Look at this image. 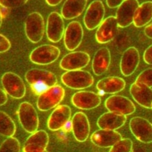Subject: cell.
I'll list each match as a JSON object with an SVG mask.
<instances>
[{
	"instance_id": "d6a6232c",
	"label": "cell",
	"mask_w": 152,
	"mask_h": 152,
	"mask_svg": "<svg viewBox=\"0 0 152 152\" xmlns=\"http://www.w3.org/2000/svg\"><path fill=\"white\" fill-rule=\"evenodd\" d=\"M11 48V43L5 36L0 34V53L8 51Z\"/></svg>"
},
{
	"instance_id": "e575fe53",
	"label": "cell",
	"mask_w": 152,
	"mask_h": 152,
	"mask_svg": "<svg viewBox=\"0 0 152 152\" xmlns=\"http://www.w3.org/2000/svg\"><path fill=\"white\" fill-rule=\"evenodd\" d=\"M125 0H106V4L109 8H117L124 2Z\"/></svg>"
},
{
	"instance_id": "6da1fadb",
	"label": "cell",
	"mask_w": 152,
	"mask_h": 152,
	"mask_svg": "<svg viewBox=\"0 0 152 152\" xmlns=\"http://www.w3.org/2000/svg\"><path fill=\"white\" fill-rule=\"evenodd\" d=\"M25 77L26 82L30 85L32 91L39 95L58 83L54 73L44 69H30L26 72Z\"/></svg>"
},
{
	"instance_id": "5bb4252c",
	"label": "cell",
	"mask_w": 152,
	"mask_h": 152,
	"mask_svg": "<svg viewBox=\"0 0 152 152\" xmlns=\"http://www.w3.org/2000/svg\"><path fill=\"white\" fill-rule=\"evenodd\" d=\"M101 102L100 96L91 91H79L71 97L72 104L80 110H92L99 106Z\"/></svg>"
},
{
	"instance_id": "7402d4cb",
	"label": "cell",
	"mask_w": 152,
	"mask_h": 152,
	"mask_svg": "<svg viewBox=\"0 0 152 152\" xmlns=\"http://www.w3.org/2000/svg\"><path fill=\"white\" fill-rule=\"evenodd\" d=\"M129 91L132 97L140 106L145 108L151 109L152 89L151 87L135 82L131 85Z\"/></svg>"
},
{
	"instance_id": "83f0119b",
	"label": "cell",
	"mask_w": 152,
	"mask_h": 152,
	"mask_svg": "<svg viewBox=\"0 0 152 152\" xmlns=\"http://www.w3.org/2000/svg\"><path fill=\"white\" fill-rule=\"evenodd\" d=\"M16 125L8 114L0 110V134L10 137L16 132Z\"/></svg>"
},
{
	"instance_id": "d4e9b609",
	"label": "cell",
	"mask_w": 152,
	"mask_h": 152,
	"mask_svg": "<svg viewBox=\"0 0 152 152\" xmlns=\"http://www.w3.org/2000/svg\"><path fill=\"white\" fill-rule=\"evenodd\" d=\"M111 61L110 51L107 48L99 49L94 56L92 69L96 75H102L106 72Z\"/></svg>"
},
{
	"instance_id": "277c9868",
	"label": "cell",
	"mask_w": 152,
	"mask_h": 152,
	"mask_svg": "<svg viewBox=\"0 0 152 152\" xmlns=\"http://www.w3.org/2000/svg\"><path fill=\"white\" fill-rule=\"evenodd\" d=\"M17 114L20 124L26 132L32 134L38 130L39 126V116L34 107L30 103H21Z\"/></svg>"
},
{
	"instance_id": "ba28073f",
	"label": "cell",
	"mask_w": 152,
	"mask_h": 152,
	"mask_svg": "<svg viewBox=\"0 0 152 152\" xmlns=\"http://www.w3.org/2000/svg\"><path fill=\"white\" fill-rule=\"evenodd\" d=\"M129 129L134 136L145 144L152 142V124L148 120L140 117L131 118Z\"/></svg>"
},
{
	"instance_id": "8fae6325",
	"label": "cell",
	"mask_w": 152,
	"mask_h": 152,
	"mask_svg": "<svg viewBox=\"0 0 152 152\" xmlns=\"http://www.w3.org/2000/svg\"><path fill=\"white\" fill-rule=\"evenodd\" d=\"M84 30L79 21H73L68 24L64 33V43L69 51H74L82 43Z\"/></svg>"
},
{
	"instance_id": "9c48e42d",
	"label": "cell",
	"mask_w": 152,
	"mask_h": 152,
	"mask_svg": "<svg viewBox=\"0 0 152 152\" xmlns=\"http://www.w3.org/2000/svg\"><path fill=\"white\" fill-rule=\"evenodd\" d=\"M105 7L101 0H95L91 2L87 8L84 17V23L89 30L97 28L104 20Z\"/></svg>"
},
{
	"instance_id": "8d00e7d4",
	"label": "cell",
	"mask_w": 152,
	"mask_h": 152,
	"mask_svg": "<svg viewBox=\"0 0 152 152\" xmlns=\"http://www.w3.org/2000/svg\"><path fill=\"white\" fill-rule=\"evenodd\" d=\"M144 32L147 38L152 39V23L145 27Z\"/></svg>"
},
{
	"instance_id": "ffe728a7",
	"label": "cell",
	"mask_w": 152,
	"mask_h": 152,
	"mask_svg": "<svg viewBox=\"0 0 152 152\" xmlns=\"http://www.w3.org/2000/svg\"><path fill=\"white\" fill-rule=\"evenodd\" d=\"M49 135L45 130H37L27 139L23 145L24 152H45L49 144Z\"/></svg>"
},
{
	"instance_id": "f35d334b",
	"label": "cell",
	"mask_w": 152,
	"mask_h": 152,
	"mask_svg": "<svg viewBox=\"0 0 152 152\" xmlns=\"http://www.w3.org/2000/svg\"><path fill=\"white\" fill-rule=\"evenodd\" d=\"M47 4L50 6H56L61 2L62 0H45Z\"/></svg>"
},
{
	"instance_id": "ac0fdd59",
	"label": "cell",
	"mask_w": 152,
	"mask_h": 152,
	"mask_svg": "<svg viewBox=\"0 0 152 152\" xmlns=\"http://www.w3.org/2000/svg\"><path fill=\"white\" fill-rule=\"evenodd\" d=\"M72 132L78 142L86 141L90 134V124L87 116L82 112L76 113L72 118Z\"/></svg>"
},
{
	"instance_id": "484cf974",
	"label": "cell",
	"mask_w": 152,
	"mask_h": 152,
	"mask_svg": "<svg viewBox=\"0 0 152 152\" xmlns=\"http://www.w3.org/2000/svg\"><path fill=\"white\" fill-rule=\"evenodd\" d=\"M88 0H66L61 9L62 17L66 20L80 17L87 6Z\"/></svg>"
},
{
	"instance_id": "cb8c5ba5",
	"label": "cell",
	"mask_w": 152,
	"mask_h": 152,
	"mask_svg": "<svg viewBox=\"0 0 152 152\" xmlns=\"http://www.w3.org/2000/svg\"><path fill=\"white\" fill-rule=\"evenodd\" d=\"M126 121V115L109 111L100 116L97 120V124L100 129L116 130L124 126Z\"/></svg>"
},
{
	"instance_id": "44dd1931",
	"label": "cell",
	"mask_w": 152,
	"mask_h": 152,
	"mask_svg": "<svg viewBox=\"0 0 152 152\" xmlns=\"http://www.w3.org/2000/svg\"><path fill=\"white\" fill-rule=\"evenodd\" d=\"M71 108L66 105L57 106L51 114L48 121V129L51 131H58L61 129L66 122L71 119Z\"/></svg>"
},
{
	"instance_id": "30bf717a",
	"label": "cell",
	"mask_w": 152,
	"mask_h": 152,
	"mask_svg": "<svg viewBox=\"0 0 152 152\" xmlns=\"http://www.w3.org/2000/svg\"><path fill=\"white\" fill-rule=\"evenodd\" d=\"M91 57L85 51H73L66 54L60 60V66L64 71L82 69L88 65Z\"/></svg>"
},
{
	"instance_id": "4316f807",
	"label": "cell",
	"mask_w": 152,
	"mask_h": 152,
	"mask_svg": "<svg viewBox=\"0 0 152 152\" xmlns=\"http://www.w3.org/2000/svg\"><path fill=\"white\" fill-rule=\"evenodd\" d=\"M152 20V1H145L136 9L133 23L140 28L147 26Z\"/></svg>"
},
{
	"instance_id": "d6986e66",
	"label": "cell",
	"mask_w": 152,
	"mask_h": 152,
	"mask_svg": "<svg viewBox=\"0 0 152 152\" xmlns=\"http://www.w3.org/2000/svg\"><path fill=\"white\" fill-rule=\"evenodd\" d=\"M140 62V54L137 49L131 47L124 51L120 62V69L123 75L128 77L132 75Z\"/></svg>"
},
{
	"instance_id": "60d3db41",
	"label": "cell",
	"mask_w": 152,
	"mask_h": 152,
	"mask_svg": "<svg viewBox=\"0 0 152 152\" xmlns=\"http://www.w3.org/2000/svg\"><path fill=\"white\" fill-rule=\"evenodd\" d=\"M151 109H152V104H151Z\"/></svg>"
},
{
	"instance_id": "603a6c76",
	"label": "cell",
	"mask_w": 152,
	"mask_h": 152,
	"mask_svg": "<svg viewBox=\"0 0 152 152\" xmlns=\"http://www.w3.org/2000/svg\"><path fill=\"white\" fill-rule=\"evenodd\" d=\"M126 81L121 77H107L100 80L97 82L96 87L99 91L98 95L104 94H116L121 92L126 88Z\"/></svg>"
},
{
	"instance_id": "4fadbf2b",
	"label": "cell",
	"mask_w": 152,
	"mask_h": 152,
	"mask_svg": "<svg viewBox=\"0 0 152 152\" xmlns=\"http://www.w3.org/2000/svg\"><path fill=\"white\" fill-rule=\"evenodd\" d=\"M105 106L107 110L122 114L126 116L130 115L136 110L134 103L127 97L121 95H112L105 101Z\"/></svg>"
},
{
	"instance_id": "2e32d148",
	"label": "cell",
	"mask_w": 152,
	"mask_h": 152,
	"mask_svg": "<svg viewBox=\"0 0 152 152\" xmlns=\"http://www.w3.org/2000/svg\"><path fill=\"white\" fill-rule=\"evenodd\" d=\"M118 23L116 17H107L98 27L95 39L98 43L106 44L115 39L117 32Z\"/></svg>"
},
{
	"instance_id": "836d02e7",
	"label": "cell",
	"mask_w": 152,
	"mask_h": 152,
	"mask_svg": "<svg viewBox=\"0 0 152 152\" xmlns=\"http://www.w3.org/2000/svg\"><path fill=\"white\" fill-rule=\"evenodd\" d=\"M143 59L145 63L152 65V45L147 48L143 54Z\"/></svg>"
},
{
	"instance_id": "ab89813d",
	"label": "cell",
	"mask_w": 152,
	"mask_h": 152,
	"mask_svg": "<svg viewBox=\"0 0 152 152\" xmlns=\"http://www.w3.org/2000/svg\"><path fill=\"white\" fill-rule=\"evenodd\" d=\"M2 19H3V15H2L1 11L0 10V27H1L2 23Z\"/></svg>"
},
{
	"instance_id": "5b68a950",
	"label": "cell",
	"mask_w": 152,
	"mask_h": 152,
	"mask_svg": "<svg viewBox=\"0 0 152 152\" xmlns=\"http://www.w3.org/2000/svg\"><path fill=\"white\" fill-rule=\"evenodd\" d=\"M25 32L29 41L33 43L41 41L45 34V22L40 13L34 12L26 18Z\"/></svg>"
},
{
	"instance_id": "7a4b0ae2",
	"label": "cell",
	"mask_w": 152,
	"mask_h": 152,
	"mask_svg": "<svg viewBox=\"0 0 152 152\" xmlns=\"http://www.w3.org/2000/svg\"><path fill=\"white\" fill-rule=\"evenodd\" d=\"M61 81L68 88L75 90H82L92 86L94 78L86 71L74 70L67 71L61 76Z\"/></svg>"
},
{
	"instance_id": "1f68e13d",
	"label": "cell",
	"mask_w": 152,
	"mask_h": 152,
	"mask_svg": "<svg viewBox=\"0 0 152 152\" xmlns=\"http://www.w3.org/2000/svg\"><path fill=\"white\" fill-rule=\"evenodd\" d=\"M28 0H0V6L5 8H14L22 6Z\"/></svg>"
},
{
	"instance_id": "f1b7e54d",
	"label": "cell",
	"mask_w": 152,
	"mask_h": 152,
	"mask_svg": "<svg viewBox=\"0 0 152 152\" xmlns=\"http://www.w3.org/2000/svg\"><path fill=\"white\" fill-rule=\"evenodd\" d=\"M12 151L19 152L21 151V146L20 142L17 138L10 136L8 137L0 145V152Z\"/></svg>"
},
{
	"instance_id": "8992f818",
	"label": "cell",
	"mask_w": 152,
	"mask_h": 152,
	"mask_svg": "<svg viewBox=\"0 0 152 152\" xmlns=\"http://www.w3.org/2000/svg\"><path fill=\"white\" fill-rule=\"evenodd\" d=\"M1 82L4 90L11 97L20 99L26 95V85L21 77L16 73L10 71L5 73L2 75Z\"/></svg>"
},
{
	"instance_id": "3957f363",
	"label": "cell",
	"mask_w": 152,
	"mask_h": 152,
	"mask_svg": "<svg viewBox=\"0 0 152 152\" xmlns=\"http://www.w3.org/2000/svg\"><path fill=\"white\" fill-rule=\"evenodd\" d=\"M64 95L65 91L63 87L56 84L39 95L37 103V108L41 111L50 110L58 106Z\"/></svg>"
},
{
	"instance_id": "4dcf8cb0",
	"label": "cell",
	"mask_w": 152,
	"mask_h": 152,
	"mask_svg": "<svg viewBox=\"0 0 152 152\" xmlns=\"http://www.w3.org/2000/svg\"><path fill=\"white\" fill-rule=\"evenodd\" d=\"M136 83L142 84L149 87H152V68L145 69L136 77Z\"/></svg>"
},
{
	"instance_id": "7c38bea8",
	"label": "cell",
	"mask_w": 152,
	"mask_h": 152,
	"mask_svg": "<svg viewBox=\"0 0 152 152\" xmlns=\"http://www.w3.org/2000/svg\"><path fill=\"white\" fill-rule=\"evenodd\" d=\"M64 33L63 17L57 12H51L47 20L46 34L49 41L58 42L62 39Z\"/></svg>"
},
{
	"instance_id": "9a60e30c",
	"label": "cell",
	"mask_w": 152,
	"mask_h": 152,
	"mask_svg": "<svg viewBox=\"0 0 152 152\" xmlns=\"http://www.w3.org/2000/svg\"><path fill=\"white\" fill-rule=\"evenodd\" d=\"M138 6V0H125L118 6L116 13L118 26L125 28L133 23L134 16Z\"/></svg>"
},
{
	"instance_id": "e0dca14e",
	"label": "cell",
	"mask_w": 152,
	"mask_h": 152,
	"mask_svg": "<svg viewBox=\"0 0 152 152\" xmlns=\"http://www.w3.org/2000/svg\"><path fill=\"white\" fill-rule=\"evenodd\" d=\"M121 138V135L118 132L106 129H98L91 136V142L102 148H110Z\"/></svg>"
},
{
	"instance_id": "74e56055",
	"label": "cell",
	"mask_w": 152,
	"mask_h": 152,
	"mask_svg": "<svg viewBox=\"0 0 152 152\" xmlns=\"http://www.w3.org/2000/svg\"><path fill=\"white\" fill-rule=\"evenodd\" d=\"M61 129L64 132H66V133L72 132V121L69 120V121L66 122L65 125L62 127Z\"/></svg>"
},
{
	"instance_id": "d590c367",
	"label": "cell",
	"mask_w": 152,
	"mask_h": 152,
	"mask_svg": "<svg viewBox=\"0 0 152 152\" xmlns=\"http://www.w3.org/2000/svg\"><path fill=\"white\" fill-rule=\"evenodd\" d=\"M8 101L7 93L3 89L0 88V106H3Z\"/></svg>"
},
{
	"instance_id": "f546056e",
	"label": "cell",
	"mask_w": 152,
	"mask_h": 152,
	"mask_svg": "<svg viewBox=\"0 0 152 152\" xmlns=\"http://www.w3.org/2000/svg\"><path fill=\"white\" fill-rule=\"evenodd\" d=\"M133 151V142L129 138H121L110 147V152H131Z\"/></svg>"
},
{
	"instance_id": "52a82bcc",
	"label": "cell",
	"mask_w": 152,
	"mask_h": 152,
	"mask_svg": "<svg viewBox=\"0 0 152 152\" xmlns=\"http://www.w3.org/2000/svg\"><path fill=\"white\" fill-rule=\"evenodd\" d=\"M60 49L52 45H43L32 50L30 55V60L32 63L38 65H48L58 58Z\"/></svg>"
}]
</instances>
